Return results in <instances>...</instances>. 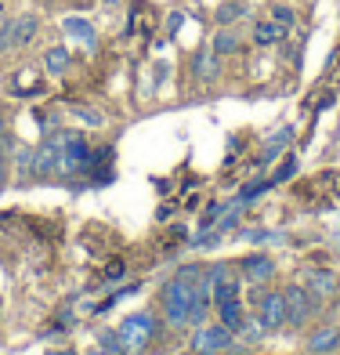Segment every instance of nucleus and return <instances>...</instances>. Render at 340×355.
Segmentation results:
<instances>
[{"label": "nucleus", "instance_id": "f257e3e1", "mask_svg": "<svg viewBox=\"0 0 340 355\" xmlns=\"http://www.w3.org/2000/svg\"><path fill=\"white\" fill-rule=\"evenodd\" d=\"M199 265H185L177 268V276L163 286V315L170 327H185L188 309H192V294H196V279H199Z\"/></svg>", "mask_w": 340, "mask_h": 355}, {"label": "nucleus", "instance_id": "f03ea898", "mask_svg": "<svg viewBox=\"0 0 340 355\" xmlns=\"http://www.w3.org/2000/svg\"><path fill=\"white\" fill-rule=\"evenodd\" d=\"M120 337H123L127 352H141V348L156 337V319H152L149 312H134V315H127V319L120 322Z\"/></svg>", "mask_w": 340, "mask_h": 355}, {"label": "nucleus", "instance_id": "7ed1b4c3", "mask_svg": "<svg viewBox=\"0 0 340 355\" xmlns=\"http://www.w3.org/2000/svg\"><path fill=\"white\" fill-rule=\"evenodd\" d=\"M91 171V145L84 135H62V174H87Z\"/></svg>", "mask_w": 340, "mask_h": 355}, {"label": "nucleus", "instance_id": "20e7f679", "mask_svg": "<svg viewBox=\"0 0 340 355\" xmlns=\"http://www.w3.org/2000/svg\"><path fill=\"white\" fill-rule=\"evenodd\" d=\"M232 337L235 334L229 327H221V322H217V327L199 322L196 334H192V352H196V355H217V352H224V348L232 345Z\"/></svg>", "mask_w": 340, "mask_h": 355}, {"label": "nucleus", "instance_id": "39448f33", "mask_svg": "<svg viewBox=\"0 0 340 355\" xmlns=\"http://www.w3.org/2000/svg\"><path fill=\"white\" fill-rule=\"evenodd\" d=\"M286 322L289 327H304L307 319H312V312L319 309V301L307 294L304 286H286Z\"/></svg>", "mask_w": 340, "mask_h": 355}, {"label": "nucleus", "instance_id": "423d86ee", "mask_svg": "<svg viewBox=\"0 0 340 355\" xmlns=\"http://www.w3.org/2000/svg\"><path fill=\"white\" fill-rule=\"evenodd\" d=\"M33 174H40V178L62 174V135L58 138H47L40 149L33 153Z\"/></svg>", "mask_w": 340, "mask_h": 355}, {"label": "nucleus", "instance_id": "0eeeda50", "mask_svg": "<svg viewBox=\"0 0 340 355\" xmlns=\"http://www.w3.org/2000/svg\"><path fill=\"white\" fill-rule=\"evenodd\" d=\"M206 276H210V286H214V304H217V301H229V297H239L242 283L235 279V272H232L229 265L206 268Z\"/></svg>", "mask_w": 340, "mask_h": 355}, {"label": "nucleus", "instance_id": "6e6552de", "mask_svg": "<svg viewBox=\"0 0 340 355\" xmlns=\"http://www.w3.org/2000/svg\"><path fill=\"white\" fill-rule=\"evenodd\" d=\"M257 319H261L265 330H279L286 322V297L279 290H271V294L261 297V309H257Z\"/></svg>", "mask_w": 340, "mask_h": 355}, {"label": "nucleus", "instance_id": "1a4fd4ad", "mask_svg": "<svg viewBox=\"0 0 340 355\" xmlns=\"http://www.w3.org/2000/svg\"><path fill=\"white\" fill-rule=\"evenodd\" d=\"M340 348V327H319L307 334V352L315 355H333Z\"/></svg>", "mask_w": 340, "mask_h": 355}, {"label": "nucleus", "instance_id": "9d476101", "mask_svg": "<svg viewBox=\"0 0 340 355\" xmlns=\"http://www.w3.org/2000/svg\"><path fill=\"white\" fill-rule=\"evenodd\" d=\"M337 276H333V272H326V268H319V272H312V276H307L304 279V290H307V294H312L315 301H322V297H333L337 294Z\"/></svg>", "mask_w": 340, "mask_h": 355}, {"label": "nucleus", "instance_id": "9b49d317", "mask_svg": "<svg viewBox=\"0 0 340 355\" xmlns=\"http://www.w3.org/2000/svg\"><path fill=\"white\" fill-rule=\"evenodd\" d=\"M217 319H221V327H229L232 334H239L242 322H247V315H242V301H239V297L217 301Z\"/></svg>", "mask_w": 340, "mask_h": 355}, {"label": "nucleus", "instance_id": "f8f14e48", "mask_svg": "<svg viewBox=\"0 0 340 355\" xmlns=\"http://www.w3.org/2000/svg\"><path fill=\"white\" fill-rule=\"evenodd\" d=\"M242 272L250 276V283H268L275 276V265L268 254H250L247 261H242Z\"/></svg>", "mask_w": 340, "mask_h": 355}, {"label": "nucleus", "instance_id": "ddd939ff", "mask_svg": "<svg viewBox=\"0 0 340 355\" xmlns=\"http://www.w3.org/2000/svg\"><path fill=\"white\" fill-rule=\"evenodd\" d=\"M286 37V29L279 22H257L253 26V44H261V47H271V44H279Z\"/></svg>", "mask_w": 340, "mask_h": 355}, {"label": "nucleus", "instance_id": "4468645a", "mask_svg": "<svg viewBox=\"0 0 340 355\" xmlns=\"http://www.w3.org/2000/svg\"><path fill=\"white\" fill-rule=\"evenodd\" d=\"M192 73H196L199 80H217V55L214 51H199L196 58H192Z\"/></svg>", "mask_w": 340, "mask_h": 355}, {"label": "nucleus", "instance_id": "2eb2a0df", "mask_svg": "<svg viewBox=\"0 0 340 355\" xmlns=\"http://www.w3.org/2000/svg\"><path fill=\"white\" fill-rule=\"evenodd\" d=\"M66 33L76 37V40H84L87 51H94V47H98V37H94V29H91L84 19H66Z\"/></svg>", "mask_w": 340, "mask_h": 355}, {"label": "nucleus", "instance_id": "dca6fc26", "mask_svg": "<svg viewBox=\"0 0 340 355\" xmlns=\"http://www.w3.org/2000/svg\"><path fill=\"white\" fill-rule=\"evenodd\" d=\"M37 29H40L37 15H19V19H15V40H19V47H26L29 40H33Z\"/></svg>", "mask_w": 340, "mask_h": 355}, {"label": "nucleus", "instance_id": "f3484780", "mask_svg": "<svg viewBox=\"0 0 340 355\" xmlns=\"http://www.w3.org/2000/svg\"><path fill=\"white\" fill-rule=\"evenodd\" d=\"M210 51H214L217 58L221 55H235L239 51V37L232 33V29H221V33L214 37V47H210Z\"/></svg>", "mask_w": 340, "mask_h": 355}, {"label": "nucleus", "instance_id": "a211bd4d", "mask_svg": "<svg viewBox=\"0 0 340 355\" xmlns=\"http://www.w3.org/2000/svg\"><path fill=\"white\" fill-rule=\"evenodd\" d=\"M289 138H294V131H289V127H283V131H275L268 141H265V149H261V159H271L275 153L283 149V145H289Z\"/></svg>", "mask_w": 340, "mask_h": 355}, {"label": "nucleus", "instance_id": "6ab92c4d", "mask_svg": "<svg viewBox=\"0 0 340 355\" xmlns=\"http://www.w3.org/2000/svg\"><path fill=\"white\" fill-rule=\"evenodd\" d=\"M44 66L51 73H66L69 69V51H66V47H51V51L44 55Z\"/></svg>", "mask_w": 340, "mask_h": 355}, {"label": "nucleus", "instance_id": "aec40b11", "mask_svg": "<svg viewBox=\"0 0 340 355\" xmlns=\"http://www.w3.org/2000/svg\"><path fill=\"white\" fill-rule=\"evenodd\" d=\"M19 51V40H15V19L0 22V55H11Z\"/></svg>", "mask_w": 340, "mask_h": 355}, {"label": "nucleus", "instance_id": "412c9836", "mask_svg": "<svg viewBox=\"0 0 340 355\" xmlns=\"http://www.w3.org/2000/svg\"><path fill=\"white\" fill-rule=\"evenodd\" d=\"M102 352H105V355H127V345H123L120 330H109V334H102Z\"/></svg>", "mask_w": 340, "mask_h": 355}, {"label": "nucleus", "instance_id": "4be33fe9", "mask_svg": "<svg viewBox=\"0 0 340 355\" xmlns=\"http://www.w3.org/2000/svg\"><path fill=\"white\" fill-rule=\"evenodd\" d=\"M297 174V159L294 156H286L283 164H279V171L271 174V185H279V182H286V178H294Z\"/></svg>", "mask_w": 340, "mask_h": 355}, {"label": "nucleus", "instance_id": "5701e85b", "mask_svg": "<svg viewBox=\"0 0 340 355\" xmlns=\"http://www.w3.org/2000/svg\"><path fill=\"white\" fill-rule=\"evenodd\" d=\"M271 22H279L283 29H289V26H294V22H297V15H294V11H289L286 4H275V8H271Z\"/></svg>", "mask_w": 340, "mask_h": 355}, {"label": "nucleus", "instance_id": "b1692460", "mask_svg": "<svg viewBox=\"0 0 340 355\" xmlns=\"http://www.w3.org/2000/svg\"><path fill=\"white\" fill-rule=\"evenodd\" d=\"M33 153L37 149H19V171H22V178L33 174Z\"/></svg>", "mask_w": 340, "mask_h": 355}, {"label": "nucleus", "instance_id": "393cba45", "mask_svg": "<svg viewBox=\"0 0 340 355\" xmlns=\"http://www.w3.org/2000/svg\"><path fill=\"white\" fill-rule=\"evenodd\" d=\"M239 15H242V8H239V4H224V8L217 11V22H224V26H229L232 19H239Z\"/></svg>", "mask_w": 340, "mask_h": 355}, {"label": "nucleus", "instance_id": "a878e982", "mask_svg": "<svg viewBox=\"0 0 340 355\" xmlns=\"http://www.w3.org/2000/svg\"><path fill=\"white\" fill-rule=\"evenodd\" d=\"M76 116H80V120H87L91 127H102V123H105V120L98 116V112H91V109H76Z\"/></svg>", "mask_w": 340, "mask_h": 355}, {"label": "nucleus", "instance_id": "bb28decb", "mask_svg": "<svg viewBox=\"0 0 340 355\" xmlns=\"http://www.w3.org/2000/svg\"><path fill=\"white\" fill-rule=\"evenodd\" d=\"M120 272H123V261H112V265H109V279L120 276Z\"/></svg>", "mask_w": 340, "mask_h": 355}, {"label": "nucleus", "instance_id": "cd10ccee", "mask_svg": "<svg viewBox=\"0 0 340 355\" xmlns=\"http://www.w3.org/2000/svg\"><path fill=\"white\" fill-rule=\"evenodd\" d=\"M0 185H4V156H0Z\"/></svg>", "mask_w": 340, "mask_h": 355}, {"label": "nucleus", "instance_id": "c85d7f7f", "mask_svg": "<svg viewBox=\"0 0 340 355\" xmlns=\"http://www.w3.org/2000/svg\"><path fill=\"white\" fill-rule=\"evenodd\" d=\"M102 4H105V8H116V4H120V0H102Z\"/></svg>", "mask_w": 340, "mask_h": 355}, {"label": "nucleus", "instance_id": "c756f323", "mask_svg": "<svg viewBox=\"0 0 340 355\" xmlns=\"http://www.w3.org/2000/svg\"><path fill=\"white\" fill-rule=\"evenodd\" d=\"M51 355H69V352H51Z\"/></svg>", "mask_w": 340, "mask_h": 355}, {"label": "nucleus", "instance_id": "7c9ffc66", "mask_svg": "<svg viewBox=\"0 0 340 355\" xmlns=\"http://www.w3.org/2000/svg\"><path fill=\"white\" fill-rule=\"evenodd\" d=\"M87 355H105V352H87Z\"/></svg>", "mask_w": 340, "mask_h": 355}, {"label": "nucleus", "instance_id": "2f4dec72", "mask_svg": "<svg viewBox=\"0 0 340 355\" xmlns=\"http://www.w3.org/2000/svg\"><path fill=\"white\" fill-rule=\"evenodd\" d=\"M0 131H4V116H0Z\"/></svg>", "mask_w": 340, "mask_h": 355}, {"label": "nucleus", "instance_id": "473e14b6", "mask_svg": "<svg viewBox=\"0 0 340 355\" xmlns=\"http://www.w3.org/2000/svg\"><path fill=\"white\" fill-rule=\"evenodd\" d=\"M0 11H4V0H0Z\"/></svg>", "mask_w": 340, "mask_h": 355}]
</instances>
